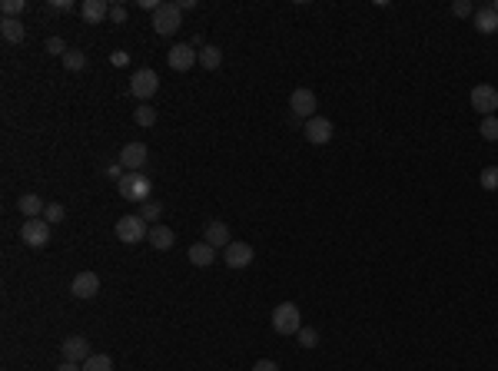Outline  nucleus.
Here are the masks:
<instances>
[{
	"label": "nucleus",
	"instance_id": "obj_8",
	"mask_svg": "<svg viewBox=\"0 0 498 371\" xmlns=\"http://www.w3.org/2000/svg\"><path fill=\"white\" fill-rule=\"evenodd\" d=\"M166 63H170L176 73H186L193 63H200V50L193 47V43H176V47H170V53H166Z\"/></svg>",
	"mask_w": 498,
	"mask_h": 371
},
{
	"label": "nucleus",
	"instance_id": "obj_33",
	"mask_svg": "<svg viewBox=\"0 0 498 371\" xmlns=\"http://www.w3.org/2000/svg\"><path fill=\"white\" fill-rule=\"evenodd\" d=\"M47 50H50V53H57V57H67V43H63L60 37H50L47 40Z\"/></svg>",
	"mask_w": 498,
	"mask_h": 371
},
{
	"label": "nucleus",
	"instance_id": "obj_35",
	"mask_svg": "<svg viewBox=\"0 0 498 371\" xmlns=\"http://www.w3.org/2000/svg\"><path fill=\"white\" fill-rule=\"evenodd\" d=\"M110 63H113V67H123V63H130V53H126V50H116L113 57H110Z\"/></svg>",
	"mask_w": 498,
	"mask_h": 371
},
{
	"label": "nucleus",
	"instance_id": "obj_19",
	"mask_svg": "<svg viewBox=\"0 0 498 371\" xmlns=\"http://www.w3.org/2000/svg\"><path fill=\"white\" fill-rule=\"evenodd\" d=\"M0 37L7 40V43H24V37H27V30H24V23L14 17H0Z\"/></svg>",
	"mask_w": 498,
	"mask_h": 371
},
{
	"label": "nucleus",
	"instance_id": "obj_22",
	"mask_svg": "<svg viewBox=\"0 0 498 371\" xmlns=\"http://www.w3.org/2000/svg\"><path fill=\"white\" fill-rule=\"evenodd\" d=\"M200 67L203 70H220L223 67V50L213 47V43H206V47L200 50Z\"/></svg>",
	"mask_w": 498,
	"mask_h": 371
},
{
	"label": "nucleus",
	"instance_id": "obj_18",
	"mask_svg": "<svg viewBox=\"0 0 498 371\" xmlns=\"http://www.w3.org/2000/svg\"><path fill=\"white\" fill-rule=\"evenodd\" d=\"M17 209L27 216V219H40V212H47V206H44V199H40L37 192H24L17 199Z\"/></svg>",
	"mask_w": 498,
	"mask_h": 371
},
{
	"label": "nucleus",
	"instance_id": "obj_24",
	"mask_svg": "<svg viewBox=\"0 0 498 371\" xmlns=\"http://www.w3.org/2000/svg\"><path fill=\"white\" fill-rule=\"evenodd\" d=\"M479 133L489 140V143H498V116H482Z\"/></svg>",
	"mask_w": 498,
	"mask_h": 371
},
{
	"label": "nucleus",
	"instance_id": "obj_10",
	"mask_svg": "<svg viewBox=\"0 0 498 371\" xmlns=\"http://www.w3.org/2000/svg\"><path fill=\"white\" fill-rule=\"evenodd\" d=\"M146 162H150L146 143H126L123 150H120V166H123L126 172H143Z\"/></svg>",
	"mask_w": 498,
	"mask_h": 371
},
{
	"label": "nucleus",
	"instance_id": "obj_2",
	"mask_svg": "<svg viewBox=\"0 0 498 371\" xmlns=\"http://www.w3.org/2000/svg\"><path fill=\"white\" fill-rule=\"evenodd\" d=\"M273 328H276V335H283V338H289V335H299V328H303L299 305L296 302H279L276 308H273Z\"/></svg>",
	"mask_w": 498,
	"mask_h": 371
},
{
	"label": "nucleus",
	"instance_id": "obj_6",
	"mask_svg": "<svg viewBox=\"0 0 498 371\" xmlns=\"http://www.w3.org/2000/svg\"><path fill=\"white\" fill-rule=\"evenodd\" d=\"M156 90H160V76L153 73V70H136L133 76H130V93L136 96V100H153L156 96Z\"/></svg>",
	"mask_w": 498,
	"mask_h": 371
},
{
	"label": "nucleus",
	"instance_id": "obj_26",
	"mask_svg": "<svg viewBox=\"0 0 498 371\" xmlns=\"http://www.w3.org/2000/svg\"><path fill=\"white\" fill-rule=\"evenodd\" d=\"M482 182V189H489V192H498V166H485L479 176Z\"/></svg>",
	"mask_w": 498,
	"mask_h": 371
},
{
	"label": "nucleus",
	"instance_id": "obj_25",
	"mask_svg": "<svg viewBox=\"0 0 498 371\" xmlns=\"http://www.w3.org/2000/svg\"><path fill=\"white\" fill-rule=\"evenodd\" d=\"M140 216H143V222L146 226H150V222H153L156 226V219H160V216H163V206H160V202H143V206H140Z\"/></svg>",
	"mask_w": 498,
	"mask_h": 371
},
{
	"label": "nucleus",
	"instance_id": "obj_23",
	"mask_svg": "<svg viewBox=\"0 0 498 371\" xmlns=\"http://www.w3.org/2000/svg\"><path fill=\"white\" fill-rule=\"evenodd\" d=\"M83 371H113V362H110V355H90L83 362Z\"/></svg>",
	"mask_w": 498,
	"mask_h": 371
},
{
	"label": "nucleus",
	"instance_id": "obj_21",
	"mask_svg": "<svg viewBox=\"0 0 498 371\" xmlns=\"http://www.w3.org/2000/svg\"><path fill=\"white\" fill-rule=\"evenodd\" d=\"M213 258H216V249H213V246H206V242L190 246V262H193V266L206 268V266H213Z\"/></svg>",
	"mask_w": 498,
	"mask_h": 371
},
{
	"label": "nucleus",
	"instance_id": "obj_9",
	"mask_svg": "<svg viewBox=\"0 0 498 371\" xmlns=\"http://www.w3.org/2000/svg\"><path fill=\"white\" fill-rule=\"evenodd\" d=\"M289 110H293L296 120H312V116H316V93L306 90V86L293 90V96H289Z\"/></svg>",
	"mask_w": 498,
	"mask_h": 371
},
{
	"label": "nucleus",
	"instance_id": "obj_3",
	"mask_svg": "<svg viewBox=\"0 0 498 371\" xmlns=\"http://www.w3.org/2000/svg\"><path fill=\"white\" fill-rule=\"evenodd\" d=\"M183 27V10L180 4H163V7L153 14V30L160 37H173L176 30Z\"/></svg>",
	"mask_w": 498,
	"mask_h": 371
},
{
	"label": "nucleus",
	"instance_id": "obj_30",
	"mask_svg": "<svg viewBox=\"0 0 498 371\" xmlns=\"http://www.w3.org/2000/svg\"><path fill=\"white\" fill-rule=\"evenodd\" d=\"M24 7H27L24 0H4V4H0V14H4V17L17 20V14H24Z\"/></svg>",
	"mask_w": 498,
	"mask_h": 371
},
{
	"label": "nucleus",
	"instance_id": "obj_39",
	"mask_svg": "<svg viewBox=\"0 0 498 371\" xmlns=\"http://www.w3.org/2000/svg\"><path fill=\"white\" fill-rule=\"evenodd\" d=\"M54 10H73V4L70 0H54Z\"/></svg>",
	"mask_w": 498,
	"mask_h": 371
},
{
	"label": "nucleus",
	"instance_id": "obj_14",
	"mask_svg": "<svg viewBox=\"0 0 498 371\" xmlns=\"http://www.w3.org/2000/svg\"><path fill=\"white\" fill-rule=\"evenodd\" d=\"M223 252H226V266H233V268L253 266V256H256V249L249 246V242H230Z\"/></svg>",
	"mask_w": 498,
	"mask_h": 371
},
{
	"label": "nucleus",
	"instance_id": "obj_32",
	"mask_svg": "<svg viewBox=\"0 0 498 371\" xmlns=\"http://www.w3.org/2000/svg\"><path fill=\"white\" fill-rule=\"evenodd\" d=\"M452 14H455V17H472L475 7H472L469 0H455V4H452Z\"/></svg>",
	"mask_w": 498,
	"mask_h": 371
},
{
	"label": "nucleus",
	"instance_id": "obj_7",
	"mask_svg": "<svg viewBox=\"0 0 498 371\" xmlns=\"http://www.w3.org/2000/svg\"><path fill=\"white\" fill-rule=\"evenodd\" d=\"M472 110H479L482 116H495V110H498V86H492V83L472 86Z\"/></svg>",
	"mask_w": 498,
	"mask_h": 371
},
{
	"label": "nucleus",
	"instance_id": "obj_16",
	"mask_svg": "<svg viewBox=\"0 0 498 371\" xmlns=\"http://www.w3.org/2000/svg\"><path fill=\"white\" fill-rule=\"evenodd\" d=\"M80 17H83L86 23H93V27H100V23L110 17V4H106V0H83V4H80Z\"/></svg>",
	"mask_w": 498,
	"mask_h": 371
},
{
	"label": "nucleus",
	"instance_id": "obj_28",
	"mask_svg": "<svg viewBox=\"0 0 498 371\" xmlns=\"http://www.w3.org/2000/svg\"><path fill=\"white\" fill-rule=\"evenodd\" d=\"M133 120H136V126H153L156 123V106H136Z\"/></svg>",
	"mask_w": 498,
	"mask_h": 371
},
{
	"label": "nucleus",
	"instance_id": "obj_29",
	"mask_svg": "<svg viewBox=\"0 0 498 371\" xmlns=\"http://www.w3.org/2000/svg\"><path fill=\"white\" fill-rule=\"evenodd\" d=\"M44 219H47L50 226H57V222L67 219V209H63L60 202H47V212H44Z\"/></svg>",
	"mask_w": 498,
	"mask_h": 371
},
{
	"label": "nucleus",
	"instance_id": "obj_12",
	"mask_svg": "<svg viewBox=\"0 0 498 371\" xmlns=\"http://www.w3.org/2000/svg\"><path fill=\"white\" fill-rule=\"evenodd\" d=\"M70 292H73V298H93L96 292H100V276H96V272H90V268H86V272H77V276H73V282H70Z\"/></svg>",
	"mask_w": 498,
	"mask_h": 371
},
{
	"label": "nucleus",
	"instance_id": "obj_17",
	"mask_svg": "<svg viewBox=\"0 0 498 371\" xmlns=\"http://www.w3.org/2000/svg\"><path fill=\"white\" fill-rule=\"evenodd\" d=\"M472 27L479 33H498V14L492 7H479L472 14Z\"/></svg>",
	"mask_w": 498,
	"mask_h": 371
},
{
	"label": "nucleus",
	"instance_id": "obj_34",
	"mask_svg": "<svg viewBox=\"0 0 498 371\" xmlns=\"http://www.w3.org/2000/svg\"><path fill=\"white\" fill-rule=\"evenodd\" d=\"M110 20H113V23H126V7L123 4H110Z\"/></svg>",
	"mask_w": 498,
	"mask_h": 371
},
{
	"label": "nucleus",
	"instance_id": "obj_27",
	"mask_svg": "<svg viewBox=\"0 0 498 371\" xmlns=\"http://www.w3.org/2000/svg\"><path fill=\"white\" fill-rule=\"evenodd\" d=\"M63 67H67L70 73H80V70L86 67V57L80 53V50H67V57H63Z\"/></svg>",
	"mask_w": 498,
	"mask_h": 371
},
{
	"label": "nucleus",
	"instance_id": "obj_1",
	"mask_svg": "<svg viewBox=\"0 0 498 371\" xmlns=\"http://www.w3.org/2000/svg\"><path fill=\"white\" fill-rule=\"evenodd\" d=\"M116 192L123 196L126 202H150V192H153V182H150V176L146 172H126L123 179L116 182Z\"/></svg>",
	"mask_w": 498,
	"mask_h": 371
},
{
	"label": "nucleus",
	"instance_id": "obj_13",
	"mask_svg": "<svg viewBox=\"0 0 498 371\" xmlns=\"http://www.w3.org/2000/svg\"><path fill=\"white\" fill-rule=\"evenodd\" d=\"M63 362H77V365H83L86 358H90V342H86L83 335H70V338H63Z\"/></svg>",
	"mask_w": 498,
	"mask_h": 371
},
{
	"label": "nucleus",
	"instance_id": "obj_20",
	"mask_svg": "<svg viewBox=\"0 0 498 371\" xmlns=\"http://www.w3.org/2000/svg\"><path fill=\"white\" fill-rule=\"evenodd\" d=\"M146 242H150L153 249H160V252H166V249H173L176 236H173V229H166V226H153L150 229V236H146Z\"/></svg>",
	"mask_w": 498,
	"mask_h": 371
},
{
	"label": "nucleus",
	"instance_id": "obj_38",
	"mask_svg": "<svg viewBox=\"0 0 498 371\" xmlns=\"http://www.w3.org/2000/svg\"><path fill=\"white\" fill-rule=\"evenodd\" d=\"M57 371H83V365H77V362H63Z\"/></svg>",
	"mask_w": 498,
	"mask_h": 371
},
{
	"label": "nucleus",
	"instance_id": "obj_15",
	"mask_svg": "<svg viewBox=\"0 0 498 371\" xmlns=\"http://www.w3.org/2000/svg\"><path fill=\"white\" fill-rule=\"evenodd\" d=\"M203 242H206V246H213V249H226L233 242V239H230V226H226V222H220V219L206 222V229H203Z\"/></svg>",
	"mask_w": 498,
	"mask_h": 371
},
{
	"label": "nucleus",
	"instance_id": "obj_11",
	"mask_svg": "<svg viewBox=\"0 0 498 371\" xmlns=\"http://www.w3.org/2000/svg\"><path fill=\"white\" fill-rule=\"evenodd\" d=\"M306 140L312 146H326L329 140H332V133H335V126H332V120H326V116H312V120H306Z\"/></svg>",
	"mask_w": 498,
	"mask_h": 371
},
{
	"label": "nucleus",
	"instance_id": "obj_36",
	"mask_svg": "<svg viewBox=\"0 0 498 371\" xmlns=\"http://www.w3.org/2000/svg\"><path fill=\"white\" fill-rule=\"evenodd\" d=\"M253 371H279V365H276V362H269V358H263V362L253 365Z\"/></svg>",
	"mask_w": 498,
	"mask_h": 371
},
{
	"label": "nucleus",
	"instance_id": "obj_5",
	"mask_svg": "<svg viewBox=\"0 0 498 371\" xmlns=\"http://www.w3.org/2000/svg\"><path fill=\"white\" fill-rule=\"evenodd\" d=\"M146 236H150V226L143 222V216H123V219L116 222V239L126 242V246H136Z\"/></svg>",
	"mask_w": 498,
	"mask_h": 371
},
{
	"label": "nucleus",
	"instance_id": "obj_31",
	"mask_svg": "<svg viewBox=\"0 0 498 371\" xmlns=\"http://www.w3.org/2000/svg\"><path fill=\"white\" fill-rule=\"evenodd\" d=\"M296 338H299L303 348H316V345H319V332H316V328H299Z\"/></svg>",
	"mask_w": 498,
	"mask_h": 371
},
{
	"label": "nucleus",
	"instance_id": "obj_37",
	"mask_svg": "<svg viewBox=\"0 0 498 371\" xmlns=\"http://www.w3.org/2000/svg\"><path fill=\"white\" fill-rule=\"evenodd\" d=\"M106 176H110V179H116V182H120V179H123V176H126V172H123V166H120V162H116V166H110V169H106Z\"/></svg>",
	"mask_w": 498,
	"mask_h": 371
},
{
	"label": "nucleus",
	"instance_id": "obj_4",
	"mask_svg": "<svg viewBox=\"0 0 498 371\" xmlns=\"http://www.w3.org/2000/svg\"><path fill=\"white\" fill-rule=\"evenodd\" d=\"M20 242L30 249H47L50 246V222L47 219H27L20 226Z\"/></svg>",
	"mask_w": 498,
	"mask_h": 371
}]
</instances>
